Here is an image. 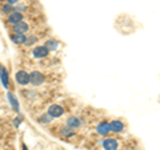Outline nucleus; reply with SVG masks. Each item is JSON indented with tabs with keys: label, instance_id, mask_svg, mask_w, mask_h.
Returning a JSON list of instances; mask_svg holds the SVG:
<instances>
[{
	"label": "nucleus",
	"instance_id": "nucleus-1",
	"mask_svg": "<svg viewBox=\"0 0 160 150\" xmlns=\"http://www.w3.org/2000/svg\"><path fill=\"white\" fill-rule=\"evenodd\" d=\"M29 82H31L33 87H39V85H42L44 82V74L38 71L29 73Z\"/></svg>",
	"mask_w": 160,
	"mask_h": 150
},
{
	"label": "nucleus",
	"instance_id": "nucleus-3",
	"mask_svg": "<svg viewBox=\"0 0 160 150\" xmlns=\"http://www.w3.org/2000/svg\"><path fill=\"white\" fill-rule=\"evenodd\" d=\"M63 113H64V108L62 106V105H58V104L51 105V106H49V109H48V114H49V116H51L52 118H59V117H62Z\"/></svg>",
	"mask_w": 160,
	"mask_h": 150
},
{
	"label": "nucleus",
	"instance_id": "nucleus-6",
	"mask_svg": "<svg viewBox=\"0 0 160 150\" xmlns=\"http://www.w3.org/2000/svg\"><path fill=\"white\" fill-rule=\"evenodd\" d=\"M103 148L106 150H118V141L113 138H107L103 142Z\"/></svg>",
	"mask_w": 160,
	"mask_h": 150
},
{
	"label": "nucleus",
	"instance_id": "nucleus-12",
	"mask_svg": "<svg viewBox=\"0 0 160 150\" xmlns=\"http://www.w3.org/2000/svg\"><path fill=\"white\" fill-rule=\"evenodd\" d=\"M11 40L15 44H24V41H26V36H24V35H20V33H15L11 36Z\"/></svg>",
	"mask_w": 160,
	"mask_h": 150
},
{
	"label": "nucleus",
	"instance_id": "nucleus-11",
	"mask_svg": "<svg viewBox=\"0 0 160 150\" xmlns=\"http://www.w3.org/2000/svg\"><path fill=\"white\" fill-rule=\"evenodd\" d=\"M0 77H2V82L4 87H8V72L4 67H0Z\"/></svg>",
	"mask_w": 160,
	"mask_h": 150
},
{
	"label": "nucleus",
	"instance_id": "nucleus-9",
	"mask_svg": "<svg viewBox=\"0 0 160 150\" xmlns=\"http://www.w3.org/2000/svg\"><path fill=\"white\" fill-rule=\"evenodd\" d=\"M82 125V121L78 118V117H68L67 118V126L71 128V129H76Z\"/></svg>",
	"mask_w": 160,
	"mask_h": 150
},
{
	"label": "nucleus",
	"instance_id": "nucleus-13",
	"mask_svg": "<svg viewBox=\"0 0 160 150\" xmlns=\"http://www.w3.org/2000/svg\"><path fill=\"white\" fill-rule=\"evenodd\" d=\"M8 100H9V102L12 104V108L15 109V110H19V102H18V100L13 97V94H11V93H8Z\"/></svg>",
	"mask_w": 160,
	"mask_h": 150
},
{
	"label": "nucleus",
	"instance_id": "nucleus-4",
	"mask_svg": "<svg viewBox=\"0 0 160 150\" xmlns=\"http://www.w3.org/2000/svg\"><path fill=\"white\" fill-rule=\"evenodd\" d=\"M28 29H29V27H28V24L26 23V21H19V23H16V24H13V32L15 33H20V35H24L26 32H28Z\"/></svg>",
	"mask_w": 160,
	"mask_h": 150
},
{
	"label": "nucleus",
	"instance_id": "nucleus-10",
	"mask_svg": "<svg viewBox=\"0 0 160 150\" xmlns=\"http://www.w3.org/2000/svg\"><path fill=\"white\" fill-rule=\"evenodd\" d=\"M96 130L99 134H102V136H106V134H108L109 132V124L107 122H102V124H99L98 125V128H96Z\"/></svg>",
	"mask_w": 160,
	"mask_h": 150
},
{
	"label": "nucleus",
	"instance_id": "nucleus-15",
	"mask_svg": "<svg viewBox=\"0 0 160 150\" xmlns=\"http://www.w3.org/2000/svg\"><path fill=\"white\" fill-rule=\"evenodd\" d=\"M35 43H38V39L35 37V36H29V37H26V41H24V44L26 45H33Z\"/></svg>",
	"mask_w": 160,
	"mask_h": 150
},
{
	"label": "nucleus",
	"instance_id": "nucleus-8",
	"mask_svg": "<svg viewBox=\"0 0 160 150\" xmlns=\"http://www.w3.org/2000/svg\"><path fill=\"white\" fill-rule=\"evenodd\" d=\"M123 129H124V124L122 121H112L109 124V130H112L115 133L123 132Z\"/></svg>",
	"mask_w": 160,
	"mask_h": 150
},
{
	"label": "nucleus",
	"instance_id": "nucleus-19",
	"mask_svg": "<svg viewBox=\"0 0 160 150\" xmlns=\"http://www.w3.org/2000/svg\"><path fill=\"white\" fill-rule=\"evenodd\" d=\"M8 4H15V3H19L20 0H7Z\"/></svg>",
	"mask_w": 160,
	"mask_h": 150
},
{
	"label": "nucleus",
	"instance_id": "nucleus-5",
	"mask_svg": "<svg viewBox=\"0 0 160 150\" xmlns=\"http://www.w3.org/2000/svg\"><path fill=\"white\" fill-rule=\"evenodd\" d=\"M48 53H49V51H48V48L46 45H40V47H36L33 49V56L36 59L46 57V56H48Z\"/></svg>",
	"mask_w": 160,
	"mask_h": 150
},
{
	"label": "nucleus",
	"instance_id": "nucleus-17",
	"mask_svg": "<svg viewBox=\"0 0 160 150\" xmlns=\"http://www.w3.org/2000/svg\"><path fill=\"white\" fill-rule=\"evenodd\" d=\"M51 120H52V117L49 116V114H43V116L39 118V121H40V122H43V124H47V122L51 121Z\"/></svg>",
	"mask_w": 160,
	"mask_h": 150
},
{
	"label": "nucleus",
	"instance_id": "nucleus-18",
	"mask_svg": "<svg viewBox=\"0 0 160 150\" xmlns=\"http://www.w3.org/2000/svg\"><path fill=\"white\" fill-rule=\"evenodd\" d=\"M2 11H3L4 13H9L11 11H13V8H12V4H7V6H4V7L2 8Z\"/></svg>",
	"mask_w": 160,
	"mask_h": 150
},
{
	"label": "nucleus",
	"instance_id": "nucleus-20",
	"mask_svg": "<svg viewBox=\"0 0 160 150\" xmlns=\"http://www.w3.org/2000/svg\"><path fill=\"white\" fill-rule=\"evenodd\" d=\"M4 150H6V149H4Z\"/></svg>",
	"mask_w": 160,
	"mask_h": 150
},
{
	"label": "nucleus",
	"instance_id": "nucleus-16",
	"mask_svg": "<svg viewBox=\"0 0 160 150\" xmlns=\"http://www.w3.org/2000/svg\"><path fill=\"white\" fill-rule=\"evenodd\" d=\"M62 134L63 136H66V137H69V136H73V130L71 128H63V130H62Z\"/></svg>",
	"mask_w": 160,
	"mask_h": 150
},
{
	"label": "nucleus",
	"instance_id": "nucleus-7",
	"mask_svg": "<svg viewBox=\"0 0 160 150\" xmlns=\"http://www.w3.org/2000/svg\"><path fill=\"white\" fill-rule=\"evenodd\" d=\"M22 20H23L22 12L15 11V9H13V12H11V13H9V16H8V21L11 23V24H16L19 21H22Z\"/></svg>",
	"mask_w": 160,
	"mask_h": 150
},
{
	"label": "nucleus",
	"instance_id": "nucleus-2",
	"mask_svg": "<svg viewBox=\"0 0 160 150\" xmlns=\"http://www.w3.org/2000/svg\"><path fill=\"white\" fill-rule=\"evenodd\" d=\"M15 78H16V82L19 85H23V87H26V85L29 84V73H27L26 71L16 72V74H15Z\"/></svg>",
	"mask_w": 160,
	"mask_h": 150
},
{
	"label": "nucleus",
	"instance_id": "nucleus-14",
	"mask_svg": "<svg viewBox=\"0 0 160 150\" xmlns=\"http://www.w3.org/2000/svg\"><path fill=\"white\" fill-rule=\"evenodd\" d=\"M46 47L48 48V51H55V49L59 47V43L55 41V40H48L47 44H46Z\"/></svg>",
	"mask_w": 160,
	"mask_h": 150
}]
</instances>
